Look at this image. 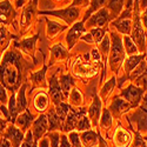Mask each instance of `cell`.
I'll return each mask as SVG.
<instances>
[{
  "label": "cell",
  "mask_w": 147,
  "mask_h": 147,
  "mask_svg": "<svg viewBox=\"0 0 147 147\" xmlns=\"http://www.w3.org/2000/svg\"><path fill=\"white\" fill-rule=\"evenodd\" d=\"M21 69L20 55L14 51L6 53L1 60V85L12 93L20 88Z\"/></svg>",
  "instance_id": "6da1fadb"
},
{
  "label": "cell",
  "mask_w": 147,
  "mask_h": 147,
  "mask_svg": "<svg viewBox=\"0 0 147 147\" xmlns=\"http://www.w3.org/2000/svg\"><path fill=\"white\" fill-rule=\"evenodd\" d=\"M111 39H112V46H111V52H109V66H111L112 72L117 73L121 66V64L124 63L125 60V50H124V41L121 40V38L115 34V33H111Z\"/></svg>",
  "instance_id": "7a4b0ae2"
},
{
  "label": "cell",
  "mask_w": 147,
  "mask_h": 147,
  "mask_svg": "<svg viewBox=\"0 0 147 147\" xmlns=\"http://www.w3.org/2000/svg\"><path fill=\"white\" fill-rule=\"evenodd\" d=\"M134 11H136V14H134V19H133V26H132V39L134 40V42L137 44L139 51L141 53H145L146 50V45H145V32L141 25V20H140V14H139V3L138 0H136V6H134Z\"/></svg>",
  "instance_id": "3957f363"
},
{
  "label": "cell",
  "mask_w": 147,
  "mask_h": 147,
  "mask_svg": "<svg viewBox=\"0 0 147 147\" xmlns=\"http://www.w3.org/2000/svg\"><path fill=\"white\" fill-rule=\"evenodd\" d=\"M132 8L133 6H126V9L122 12L121 16H119L117 18V20H114L113 22V26L117 27V30L125 34V35H128L132 33Z\"/></svg>",
  "instance_id": "277c9868"
},
{
  "label": "cell",
  "mask_w": 147,
  "mask_h": 147,
  "mask_svg": "<svg viewBox=\"0 0 147 147\" xmlns=\"http://www.w3.org/2000/svg\"><path fill=\"white\" fill-rule=\"evenodd\" d=\"M41 14H47V16H54L58 17L60 19L65 20L67 24H72L74 22L79 16H80V9L77 7H67L65 9H59V11H46V12H41Z\"/></svg>",
  "instance_id": "5b68a950"
},
{
  "label": "cell",
  "mask_w": 147,
  "mask_h": 147,
  "mask_svg": "<svg viewBox=\"0 0 147 147\" xmlns=\"http://www.w3.org/2000/svg\"><path fill=\"white\" fill-rule=\"evenodd\" d=\"M144 92H145V90L142 87L129 85L127 88L121 91V96H124L129 104H132L133 107H137L139 105V102L142 100Z\"/></svg>",
  "instance_id": "8992f818"
},
{
  "label": "cell",
  "mask_w": 147,
  "mask_h": 147,
  "mask_svg": "<svg viewBox=\"0 0 147 147\" xmlns=\"http://www.w3.org/2000/svg\"><path fill=\"white\" fill-rule=\"evenodd\" d=\"M111 20L108 8H101L88 19L87 21V27H102Z\"/></svg>",
  "instance_id": "52a82bcc"
},
{
  "label": "cell",
  "mask_w": 147,
  "mask_h": 147,
  "mask_svg": "<svg viewBox=\"0 0 147 147\" xmlns=\"http://www.w3.org/2000/svg\"><path fill=\"white\" fill-rule=\"evenodd\" d=\"M50 94H51V98H52V100H53L55 106H58L61 102H64L65 98H66L64 95L63 90H61L60 81L57 78V73L53 74L50 79Z\"/></svg>",
  "instance_id": "ba28073f"
},
{
  "label": "cell",
  "mask_w": 147,
  "mask_h": 147,
  "mask_svg": "<svg viewBox=\"0 0 147 147\" xmlns=\"http://www.w3.org/2000/svg\"><path fill=\"white\" fill-rule=\"evenodd\" d=\"M50 129V125H48V118L45 114H41L38 119L33 122V136L35 142H39L40 138H42L44 134Z\"/></svg>",
  "instance_id": "9c48e42d"
},
{
  "label": "cell",
  "mask_w": 147,
  "mask_h": 147,
  "mask_svg": "<svg viewBox=\"0 0 147 147\" xmlns=\"http://www.w3.org/2000/svg\"><path fill=\"white\" fill-rule=\"evenodd\" d=\"M145 55H146V53L136 54V55H131V57H128V59L125 60V74H126V76L121 79L120 85L124 82V81H126L127 79H129L131 73L138 67V65L141 63V61H144Z\"/></svg>",
  "instance_id": "30bf717a"
},
{
  "label": "cell",
  "mask_w": 147,
  "mask_h": 147,
  "mask_svg": "<svg viewBox=\"0 0 147 147\" xmlns=\"http://www.w3.org/2000/svg\"><path fill=\"white\" fill-rule=\"evenodd\" d=\"M85 33V27H84V24L81 22H76L73 27L69 30L68 34L66 35V42L68 45V50L77 44V41L82 36V34Z\"/></svg>",
  "instance_id": "8fae6325"
},
{
  "label": "cell",
  "mask_w": 147,
  "mask_h": 147,
  "mask_svg": "<svg viewBox=\"0 0 147 147\" xmlns=\"http://www.w3.org/2000/svg\"><path fill=\"white\" fill-rule=\"evenodd\" d=\"M4 137L11 140L12 146L13 147H20L22 141H24V139H25L24 132L19 127H16L13 124L7 128V132L4 134Z\"/></svg>",
  "instance_id": "7c38bea8"
},
{
  "label": "cell",
  "mask_w": 147,
  "mask_h": 147,
  "mask_svg": "<svg viewBox=\"0 0 147 147\" xmlns=\"http://www.w3.org/2000/svg\"><path fill=\"white\" fill-rule=\"evenodd\" d=\"M84 113H85V109L84 108H81L80 111H76V109L71 108V111H69V113H68V115L66 118V121H65V124H64V131H66V132L69 131L71 132V131H73L74 128H77L78 121L84 115Z\"/></svg>",
  "instance_id": "4fadbf2b"
},
{
  "label": "cell",
  "mask_w": 147,
  "mask_h": 147,
  "mask_svg": "<svg viewBox=\"0 0 147 147\" xmlns=\"http://www.w3.org/2000/svg\"><path fill=\"white\" fill-rule=\"evenodd\" d=\"M132 107H133V105L129 104L127 100L119 99V98H117V99L113 100V102L111 104V106H109V111H111V113L113 115L120 117L121 114H124L125 112L129 111Z\"/></svg>",
  "instance_id": "5bb4252c"
},
{
  "label": "cell",
  "mask_w": 147,
  "mask_h": 147,
  "mask_svg": "<svg viewBox=\"0 0 147 147\" xmlns=\"http://www.w3.org/2000/svg\"><path fill=\"white\" fill-rule=\"evenodd\" d=\"M100 113H101V100L99 96L95 95L88 109V118L93 122V125H96L98 121H100Z\"/></svg>",
  "instance_id": "9a60e30c"
},
{
  "label": "cell",
  "mask_w": 147,
  "mask_h": 147,
  "mask_svg": "<svg viewBox=\"0 0 147 147\" xmlns=\"http://www.w3.org/2000/svg\"><path fill=\"white\" fill-rule=\"evenodd\" d=\"M38 38H39V35L35 34L34 36H31V38L21 40V42H16V46L19 47L24 53H27L28 55L33 57L34 48H35V42H36V40H38Z\"/></svg>",
  "instance_id": "2e32d148"
},
{
  "label": "cell",
  "mask_w": 147,
  "mask_h": 147,
  "mask_svg": "<svg viewBox=\"0 0 147 147\" xmlns=\"http://www.w3.org/2000/svg\"><path fill=\"white\" fill-rule=\"evenodd\" d=\"M46 71H47V66L45 65L40 71L31 73V81L33 84V87H46V80H45V76H46Z\"/></svg>",
  "instance_id": "e0dca14e"
},
{
  "label": "cell",
  "mask_w": 147,
  "mask_h": 147,
  "mask_svg": "<svg viewBox=\"0 0 147 147\" xmlns=\"http://www.w3.org/2000/svg\"><path fill=\"white\" fill-rule=\"evenodd\" d=\"M33 114H31V112L28 111V109H26L24 113H21L20 115H18L17 120H16V125L24 132V131H26L28 128V126L33 122Z\"/></svg>",
  "instance_id": "ac0fdd59"
},
{
  "label": "cell",
  "mask_w": 147,
  "mask_h": 147,
  "mask_svg": "<svg viewBox=\"0 0 147 147\" xmlns=\"http://www.w3.org/2000/svg\"><path fill=\"white\" fill-rule=\"evenodd\" d=\"M16 12L12 8V5L9 4L8 0H3L1 1V25L7 24L11 21V19H14Z\"/></svg>",
  "instance_id": "d6986e66"
},
{
  "label": "cell",
  "mask_w": 147,
  "mask_h": 147,
  "mask_svg": "<svg viewBox=\"0 0 147 147\" xmlns=\"http://www.w3.org/2000/svg\"><path fill=\"white\" fill-rule=\"evenodd\" d=\"M129 139H131V137L128 136V133L124 128L119 127L114 133L113 141H114L115 147H126L129 142Z\"/></svg>",
  "instance_id": "ffe728a7"
},
{
  "label": "cell",
  "mask_w": 147,
  "mask_h": 147,
  "mask_svg": "<svg viewBox=\"0 0 147 147\" xmlns=\"http://www.w3.org/2000/svg\"><path fill=\"white\" fill-rule=\"evenodd\" d=\"M133 120L137 122V126H138V131L137 132H147V113L144 111V109H139L137 113L133 114Z\"/></svg>",
  "instance_id": "44dd1931"
},
{
  "label": "cell",
  "mask_w": 147,
  "mask_h": 147,
  "mask_svg": "<svg viewBox=\"0 0 147 147\" xmlns=\"http://www.w3.org/2000/svg\"><path fill=\"white\" fill-rule=\"evenodd\" d=\"M47 118H48V125H50V131L64 129V126H63L64 122L61 121L60 117L57 114L55 109H51L50 113L47 114Z\"/></svg>",
  "instance_id": "7402d4cb"
},
{
  "label": "cell",
  "mask_w": 147,
  "mask_h": 147,
  "mask_svg": "<svg viewBox=\"0 0 147 147\" xmlns=\"http://www.w3.org/2000/svg\"><path fill=\"white\" fill-rule=\"evenodd\" d=\"M124 3H125V0H109L107 8L109 11L111 19L119 17L120 12L122 11V7H124Z\"/></svg>",
  "instance_id": "603a6c76"
},
{
  "label": "cell",
  "mask_w": 147,
  "mask_h": 147,
  "mask_svg": "<svg viewBox=\"0 0 147 147\" xmlns=\"http://www.w3.org/2000/svg\"><path fill=\"white\" fill-rule=\"evenodd\" d=\"M25 91H26V85L24 84L18 90V94H17V107H18L19 113L22 112V111H26V107H27Z\"/></svg>",
  "instance_id": "cb8c5ba5"
},
{
  "label": "cell",
  "mask_w": 147,
  "mask_h": 147,
  "mask_svg": "<svg viewBox=\"0 0 147 147\" xmlns=\"http://www.w3.org/2000/svg\"><path fill=\"white\" fill-rule=\"evenodd\" d=\"M36 1H38V0H33V1L30 3V5L25 8V11H24L22 17H21V21H20V25L21 26H26L27 24L31 21V18L34 14V11H35Z\"/></svg>",
  "instance_id": "d4e9b609"
},
{
  "label": "cell",
  "mask_w": 147,
  "mask_h": 147,
  "mask_svg": "<svg viewBox=\"0 0 147 147\" xmlns=\"http://www.w3.org/2000/svg\"><path fill=\"white\" fill-rule=\"evenodd\" d=\"M74 85V79H73L69 74H65L60 77V86L64 92V95L67 98L68 94H71V88Z\"/></svg>",
  "instance_id": "484cf974"
},
{
  "label": "cell",
  "mask_w": 147,
  "mask_h": 147,
  "mask_svg": "<svg viewBox=\"0 0 147 147\" xmlns=\"http://www.w3.org/2000/svg\"><path fill=\"white\" fill-rule=\"evenodd\" d=\"M46 22H47V35L50 38H53L54 35H57L58 33H60L61 31H64L66 28L65 25H61L59 22L48 20V19H46Z\"/></svg>",
  "instance_id": "4316f807"
},
{
  "label": "cell",
  "mask_w": 147,
  "mask_h": 147,
  "mask_svg": "<svg viewBox=\"0 0 147 147\" xmlns=\"http://www.w3.org/2000/svg\"><path fill=\"white\" fill-rule=\"evenodd\" d=\"M48 106V96L46 93L40 92L38 95L34 98V107L36 108V111L44 112Z\"/></svg>",
  "instance_id": "83f0119b"
},
{
  "label": "cell",
  "mask_w": 147,
  "mask_h": 147,
  "mask_svg": "<svg viewBox=\"0 0 147 147\" xmlns=\"http://www.w3.org/2000/svg\"><path fill=\"white\" fill-rule=\"evenodd\" d=\"M106 3H107V0H91V6H90V8L87 9L86 14H85V17H84V19H82V22L86 21L88 18H91V17H92V13H94V12H98L99 9L104 8L102 6H104Z\"/></svg>",
  "instance_id": "f1b7e54d"
},
{
  "label": "cell",
  "mask_w": 147,
  "mask_h": 147,
  "mask_svg": "<svg viewBox=\"0 0 147 147\" xmlns=\"http://www.w3.org/2000/svg\"><path fill=\"white\" fill-rule=\"evenodd\" d=\"M122 41H124V46H125V51H126V54H128L129 57L131 55H136L139 51V48L137 46V44L134 42V40L131 38L129 35H125L124 39H122Z\"/></svg>",
  "instance_id": "f546056e"
},
{
  "label": "cell",
  "mask_w": 147,
  "mask_h": 147,
  "mask_svg": "<svg viewBox=\"0 0 147 147\" xmlns=\"http://www.w3.org/2000/svg\"><path fill=\"white\" fill-rule=\"evenodd\" d=\"M8 109H9V114H11V121H12V124H16V120H17L18 114H19L18 107H17V94H16V93H12V96L9 98Z\"/></svg>",
  "instance_id": "4dcf8cb0"
},
{
  "label": "cell",
  "mask_w": 147,
  "mask_h": 147,
  "mask_svg": "<svg viewBox=\"0 0 147 147\" xmlns=\"http://www.w3.org/2000/svg\"><path fill=\"white\" fill-rule=\"evenodd\" d=\"M51 52L52 55L58 60H63L68 57V51L61 44H57L53 47H51Z\"/></svg>",
  "instance_id": "1f68e13d"
},
{
  "label": "cell",
  "mask_w": 147,
  "mask_h": 147,
  "mask_svg": "<svg viewBox=\"0 0 147 147\" xmlns=\"http://www.w3.org/2000/svg\"><path fill=\"white\" fill-rule=\"evenodd\" d=\"M99 122H100V127L104 131H108L109 128H111V126H112V114H111V111H109V109H104Z\"/></svg>",
  "instance_id": "d6a6232c"
},
{
  "label": "cell",
  "mask_w": 147,
  "mask_h": 147,
  "mask_svg": "<svg viewBox=\"0 0 147 147\" xmlns=\"http://www.w3.org/2000/svg\"><path fill=\"white\" fill-rule=\"evenodd\" d=\"M81 141L86 145V146H88V147H91V146H93L95 142H96V140H98V138H96V133L94 132V131H86V132H84L82 134H81Z\"/></svg>",
  "instance_id": "836d02e7"
},
{
  "label": "cell",
  "mask_w": 147,
  "mask_h": 147,
  "mask_svg": "<svg viewBox=\"0 0 147 147\" xmlns=\"http://www.w3.org/2000/svg\"><path fill=\"white\" fill-rule=\"evenodd\" d=\"M71 106L69 105H67V104H65V102H61V104H59L58 106H57V108H55V112H57V114L60 117V119H61V121L65 124V121H66V118H67V115H68V113H69V111H71Z\"/></svg>",
  "instance_id": "e575fe53"
},
{
  "label": "cell",
  "mask_w": 147,
  "mask_h": 147,
  "mask_svg": "<svg viewBox=\"0 0 147 147\" xmlns=\"http://www.w3.org/2000/svg\"><path fill=\"white\" fill-rule=\"evenodd\" d=\"M146 68H147V64L145 63V61H141V63L138 65V67L131 73V76H129V80L136 81L137 79H139V78L144 74V73H145Z\"/></svg>",
  "instance_id": "d590c367"
},
{
  "label": "cell",
  "mask_w": 147,
  "mask_h": 147,
  "mask_svg": "<svg viewBox=\"0 0 147 147\" xmlns=\"http://www.w3.org/2000/svg\"><path fill=\"white\" fill-rule=\"evenodd\" d=\"M115 85H117L115 78H111V80L106 82V85L102 87V90H101V92H100V95H101L102 99H106V98H107L109 94H111V92H112L113 88L115 87Z\"/></svg>",
  "instance_id": "8d00e7d4"
},
{
  "label": "cell",
  "mask_w": 147,
  "mask_h": 147,
  "mask_svg": "<svg viewBox=\"0 0 147 147\" xmlns=\"http://www.w3.org/2000/svg\"><path fill=\"white\" fill-rule=\"evenodd\" d=\"M69 102L74 106H81L82 104V95L81 92L79 91V88H73V91L69 94Z\"/></svg>",
  "instance_id": "74e56055"
},
{
  "label": "cell",
  "mask_w": 147,
  "mask_h": 147,
  "mask_svg": "<svg viewBox=\"0 0 147 147\" xmlns=\"http://www.w3.org/2000/svg\"><path fill=\"white\" fill-rule=\"evenodd\" d=\"M111 46H112V44L109 42V38L106 35L104 38V40L100 42V51H101V57L104 60L107 59L109 52H111Z\"/></svg>",
  "instance_id": "f35d334b"
},
{
  "label": "cell",
  "mask_w": 147,
  "mask_h": 147,
  "mask_svg": "<svg viewBox=\"0 0 147 147\" xmlns=\"http://www.w3.org/2000/svg\"><path fill=\"white\" fill-rule=\"evenodd\" d=\"M91 119L87 118L86 115H82L79 121H78V126H77V129L78 131H90L91 129Z\"/></svg>",
  "instance_id": "ab89813d"
},
{
  "label": "cell",
  "mask_w": 147,
  "mask_h": 147,
  "mask_svg": "<svg viewBox=\"0 0 147 147\" xmlns=\"http://www.w3.org/2000/svg\"><path fill=\"white\" fill-rule=\"evenodd\" d=\"M105 30H102L101 27H95V28H92L91 30V34L93 35V38H94V41L96 42V44H99V42H101L102 40H104V38H105Z\"/></svg>",
  "instance_id": "60d3db41"
},
{
  "label": "cell",
  "mask_w": 147,
  "mask_h": 147,
  "mask_svg": "<svg viewBox=\"0 0 147 147\" xmlns=\"http://www.w3.org/2000/svg\"><path fill=\"white\" fill-rule=\"evenodd\" d=\"M34 145H35V140H34L33 132L27 131L25 134V139H24L20 147H34Z\"/></svg>",
  "instance_id": "b9f144b4"
},
{
  "label": "cell",
  "mask_w": 147,
  "mask_h": 147,
  "mask_svg": "<svg viewBox=\"0 0 147 147\" xmlns=\"http://www.w3.org/2000/svg\"><path fill=\"white\" fill-rule=\"evenodd\" d=\"M68 139H69V142L73 147H82L81 145V138L79 137V134L76 133V132H71L69 136H68Z\"/></svg>",
  "instance_id": "7bdbcfd3"
},
{
  "label": "cell",
  "mask_w": 147,
  "mask_h": 147,
  "mask_svg": "<svg viewBox=\"0 0 147 147\" xmlns=\"http://www.w3.org/2000/svg\"><path fill=\"white\" fill-rule=\"evenodd\" d=\"M133 147H147V144L145 142V139L139 134V132H136V141H134Z\"/></svg>",
  "instance_id": "ee69618b"
},
{
  "label": "cell",
  "mask_w": 147,
  "mask_h": 147,
  "mask_svg": "<svg viewBox=\"0 0 147 147\" xmlns=\"http://www.w3.org/2000/svg\"><path fill=\"white\" fill-rule=\"evenodd\" d=\"M50 139H51V147H60V144H59V133H55V132H52L50 133Z\"/></svg>",
  "instance_id": "f6af8a7d"
},
{
  "label": "cell",
  "mask_w": 147,
  "mask_h": 147,
  "mask_svg": "<svg viewBox=\"0 0 147 147\" xmlns=\"http://www.w3.org/2000/svg\"><path fill=\"white\" fill-rule=\"evenodd\" d=\"M91 57H92V60L94 61V63H99V64H101L100 61H101L102 57H101V53H100V51L98 50V48H94V50H92V52H91Z\"/></svg>",
  "instance_id": "bcb514c9"
},
{
  "label": "cell",
  "mask_w": 147,
  "mask_h": 147,
  "mask_svg": "<svg viewBox=\"0 0 147 147\" xmlns=\"http://www.w3.org/2000/svg\"><path fill=\"white\" fill-rule=\"evenodd\" d=\"M0 99H1V105H5L7 101V95H6V88L1 85V88H0Z\"/></svg>",
  "instance_id": "7dc6e473"
},
{
  "label": "cell",
  "mask_w": 147,
  "mask_h": 147,
  "mask_svg": "<svg viewBox=\"0 0 147 147\" xmlns=\"http://www.w3.org/2000/svg\"><path fill=\"white\" fill-rule=\"evenodd\" d=\"M50 141H51L50 137H45V138H42L41 140H39L38 146H39V147H50Z\"/></svg>",
  "instance_id": "c3c4849f"
},
{
  "label": "cell",
  "mask_w": 147,
  "mask_h": 147,
  "mask_svg": "<svg viewBox=\"0 0 147 147\" xmlns=\"http://www.w3.org/2000/svg\"><path fill=\"white\" fill-rule=\"evenodd\" d=\"M60 147H72L71 142H68V138L65 136V134H63V136H61V140H60Z\"/></svg>",
  "instance_id": "681fc988"
},
{
  "label": "cell",
  "mask_w": 147,
  "mask_h": 147,
  "mask_svg": "<svg viewBox=\"0 0 147 147\" xmlns=\"http://www.w3.org/2000/svg\"><path fill=\"white\" fill-rule=\"evenodd\" d=\"M81 39H82L84 41L88 42V44H93V42H95V41H94V38H93V35H92L91 33H87V34L82 35V36H81Z\"/></svg>",
  "instance_id": "f907efd6"
},
{
  "label": "cell",
  "mask_w": 147,
  "mask_h": 147,
  "mask_svg": "<svg viewBox=\"0 0 147 147\" xmlns=\"http://www.w3.org/2000/svg\"><path fill=\"white\" fill-rule=\"evenodd\" d=\"M88 3V0H73L71 6L72 7H76V6H81V5H86Z\"/></svg>",
  "instance_id": "816d5d0a"
},
{
  "label": "cell",
  "mask_w": 147,
  "mask_h": 147,
  "mask_svg": "<svg viewBox=\"0 0 147 147\" xmlns=\"http://www.w3.org/2000/svg\"><path fill=\"white\" fill-rule=\"evenodd\" d=\"M1 113L5 115V119L11 121V114H9V109H7L5 107V105H1Z\"/></svg>",
  "instance_id": "f5cc1de1"
},
{
  "label": "cell",
  "mask_w": 147,
  "mask_h": 147,
  "mask_svg": "<svg viewBox=\"0 0 147 147\" xmlns=\"http://www.w3.org/2000/svg\"><path fill=\"white\" fill-rule=\"evenodd\" d=\"M1 147H12L9 140H8L7 138H5V137L1 138Z\"/></svg>",
  "instance_id": "db71d44e"
},
{
  "label": "cell",
  "mask_w": 147,
  "mask_h": 147,
  "mask_svg": "<svg viewBox=\"0 0 147 147\" xmlns=\"http://www.w3.org/2000/svg\"><path fill=\"white\" fill-rule=\"evenodd\" d=\"M141 109H144V111L147 113V94L144 96V99H142V105H141V107H140Z\"/></svg>",
  "instance_id": "11a10c76"
},
{
  "label": "cell",
  "mask_w": 147,
  "mask_h": 147,
  "mask_svg": "<svg viewBox=\"0 0 147 147\" xmlns=\"http://www.w3.org/2000/svg\"><path fill=\"white\" fill-rule=\"evenodd\" d=\"M140 7H147V0H138Z\"/></svg>",
  "instance_id": "9f6ffc18"
},
{
  "label": "cell",
  "mask_w": 147,
  "mask_h": 147,
  "mask_svg": "<svg viewBox=\"0 0 147 147\" xmlns=\"http://www.w3.org/2000/svg\"><path fill=\"white\" fill-rule=\"evenodd\" d=\"M142 20H144V25H145V27L147 28V14H145V16H144Z\"/></svg>",
  "instance_id": "6f0895ef"
},
{
  "label": "cell",
  "mask_w": 147,
  "mask_h": 147,
  "mask_svg": "<svg viewBox=\"0 0 147 147\" xmlns=\"http://www.w3.org/2000/svg\"><path fill=\"white\" fill-rule=\"evenodd\" d=\"M34 147H39V146H38V142H35V145H34Z\"/></svg>",
  "instance_id": "680465c9"
},
{
  "label": "cell",
  "mask_w": 147,
  "mask_h": 147,
  "mask_svg": "<svg viewBox=\"0 0 147 147\" xmlns=\"http://www.w3.org/2000/svg\"><path fill=\"white\" fill-rule=\"evenodd\" d=\"M144 139H145V140H146V141H147V137H146V138H144Z\"/></svg>",
  "instance_id": "91938a15"
}]
</instances>
